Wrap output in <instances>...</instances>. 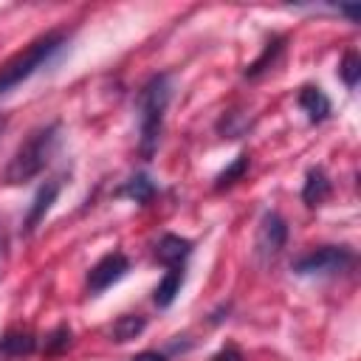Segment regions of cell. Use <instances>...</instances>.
Returning <instances> with one entry per match:
<instances>
[{
	"mask_svg": "<svg viewBox=\"0 0 361 361\" xmlns=\"http://www.w3.org/2000/svg\"><path fill=\"white\" fill-rule=\"evenodd\" d=\"M144 319L141 316H133V313H127V316H118L116 322H113V327H110V336H113V341H130V338H135L141 330H144Z\"/></svg>",
	"mask_w": 361,
	"mask_h": 361,
	"instance_id": "cell-15",
	"label": "cell"
},
{
	"mask_svg": "<svg viewBox=\"0 0 361 361\" xmlns=\"http://www.w3.org/2000/svg\"><path fill=\"white\" fill-rule=\"evenodd\" d=\"M282 48H285V39H282V37H271V39H268V45L262 48V54H259V56L245 68V76H248V79L262 76L271 65H276V59L282 56Z\"/></svg>",
	"mask_w": 361,
	"mask_h": 361,
	"instance_id": "cell-13",
	"label": "cell"
},
{
	"mask_svg": "<svg viewBox=\"0 0 361 361\" xmlns=\"http://www.w3.org/2000/svg\"><path fill=\"white\" fill-rule=\"evenodd\" d=\"M353 262H355L353 248H347V245H322V248L307 251L299 259H293V274H299V276H324V274L347 271Z\"/></svg>",
	"mask_w": 361,
	"mask_h": 361,
	"instance_id": "cell-4",
	"label": "cell"
},
{
	"mask_svg": "<svg viewBox=\"0 0 361 361\" xmlns=\"http://www.w3.org/2000/svg\"><path fill=\"white\" fill-rule=\"evenodd\" d=\"M3 127H6V116H0V133H3Z\"/></svg>",
	"mask_w": 361,
	"mask_h": 361,
	"instance_id": "cell-22",
	"label": "cell"
},
{
	"mask_svg": "<svg viewBox=\"0 0 361 361\" xmlns=\"http://www.w3.org/2000/svg\"><path fill=\"white\" fill-rule=\"evenodd\" d=\"M338 11L347 14L350 23H358V20H361V8H358V6H338Z\"/></svg>",
	"mask_w": 361,
	"mask_h": 361,
	"instance_id": "cell-20",
	"label": "cell"
},
{
	"mask_svg": "<svg viewBox=\"0 0 361 361\" xmlns=\"http://www.w3.org/2000/svg\"><path fill=\"white\" fill-rule=\"evenodd\" d=\"M0 251H3V237H0Z\"/></svg>",
	"mask_w": 361,
	"mask_h": 361,
	"instance_id": "cell-23",
	"label": "cell"
},
{
	"mask_svg": "<svg viewBox=\"0 0 361 361\" xmlns=\"http://www.w3.org/2000/svg\"><path fill=\"white\" fill-rule=\"evenodd\" d=\"M59 189H62V178H51V180H45V183L39 186V192L34 195L31 209H28V214H25V223H23V231H25V234H31V231L45 220V214L51 212V206H54Z\"/></svg>",
	"mask_w": 361,
	"mask_h": 361,
	"instance_id": "cell-7",
	"label": "cell"
},
{
	"mask_svg": "<svg viewBox=\"0 0 361 361\" xmlns=\"http://www.w3.org/2000/svg\"><path fill=\"white\" fill-rule=\"evenodd\" d=\"M333 192V183L327 178V172L322 166H313L307 169V178H305V186H302V200L307 206H322Z\"/></svg>",
	"mask_w": 361,
	"mask_h": 361,
	"instance_id": "cell-10",
	"label": "cell"
},
{
	"mask_svg": "<svg viewBox=\"0 0 361 361\" xmlns=\"http://www.w3.org/2000/svg\"><path fill=\"white\" fill-rule=\"evenodd\" d=\"M37 350V338L31 330H6L0 336V355L6 358H23Z\"/></svg>",
	"mask_w": 361,
	"mask_h": 361,
	"instance_id": "cell-12",
	"label": "cell"
},
{
	"mask_svg": "<svg viewBox=\"0 0 361 361\" xmlns=\"http://www.w3.org/2000/svg\"><path fill=\"white\" fill-rule=\"evenodd\" d=\"M155 183L147 178V175H133L121 189H118V195L121 197H130V200H135V203H141V206H147L152 197H155Z\"/></svg>",
	"mask_w": 361,
	"mask_h": 361,
	"instance_id": "cell-14",
	"label": "cell"
},
{
	"mask_svg": "<svg viewBox=\"0 0 361 361\" xmlns=\"http://www.w3.org/2000/svg\"><path fill=\"white\" fill-rule=\"evenodd\" d=\"M65 45H68V34L65 31H48L37 42H31L25 48V54L14 56L6 68H0V96L8 93L11 87H17L20 82H25L28 76H34L39 68H45Z\"/></svg>",
	"mask_w": 361,
	"mask_h": 361,
	"instance_id": "cell-3",
	"label": "cell"
},
{
	"mask_svg": "<svg viewBox=\"0 0 361 361\" xmlns=\"http://www.w3.org/2000/svg\"><path fill=\"white\" fill-rule=\"evenodd\" d=\"M127 271H130V259H127L121 251H110V254H104V257L87 271V290L96 296V293L107 290L110 285H116Z\"/></svg>",
	"mask_w": 361,
	"mask_h": 361,
	"instance_id": "cell-6",
	"label": "cell"
},
{
	"mask_svg": "<svg viewBox=\"0 0 361 361\" xmlns=\"http://www.w3.org/2000/svg\"><path fill=\"white\" fill-rule=\"evenodd\" d=\"M183 279H186V265L166 268V274L161 276V282L155 285V293H152L155 305H158V307H169V305L178 299V293H180V288H183Z\"/></svg>",
	"mask_w": 361,
	"mask_h": 361,
	"instance_id": "cell-11",
	"label": "cell"
},
{
	"mask_svg": "<svg viewBox=\"0 0 361 361\" xmlns=\"http://www.w3.org/2000/svg\"><path fill=\"white\" fill-rule=\"evenodd\" d=\"M65 347H71V327H56L51 336H48V341H45V353L48 355H56V353H62Z\"/></svg>",
	"mask_w": 361,
	"mask_h": 361,
	"instance_id": "cell-18",
	"label": "cell"
},
{
	"mask_svg": "<svg viewBox=\"0 0 361 361\" xmlns=\"http://www.w3.org/2000/svg\"><path fill=\"white\" fill-rule=\"evenodd\" d=\"M245 172H248V155L243 152V155H237V158H234V161H231V164H228V166L214 178V189H217V192H223V189L234 186Z\"/></svg>",
	"mask_w": 361,
	"mask_h": 361,
	"instance_id": "cell-16",
	"label": "cell"
},
{
	"mask_svg": "<svg viewBox=\"0 0 361 361\" xmlns=\"http://www.w3.org/2000/svg\"><path fill=\"white\" fill-rule=\"evenodd\" d=\"M59 138H62V124H59V121H51V124H45V127L34 130V133L28 135V141H23V144L17 147V152L11 155V161H8L6 172H3L6 183L17 186V183L34 180V178L48 166L51 155H54L56 147H59Z\"/></svg>",
	"mask_w": 361,
	"mask_h": 361,
	"instance_id": "cell-2",
	"label": "cell"
},
{
	"mask_svg": "<svg viewBox=\"0 0 361 361\" xmlns=\"http://www.w3.org/2000/svg\"><path fill=\"white\" fill-rule=\"evenodd\" d=\"M209 361H243V353L234 347V344H226L220 353H214Z\"/></svg>",
	"mask_w": 361,
	"mask_h": 361,
	"instance_id": "cell-19",
	"label": "cell"
},
{
	"mask_svg": "<svg viewBox=\"0 0 361 361\" xmlns=\"http://www.w3.org/2000/svg\"><path fill=\"white\" fill-rule=\"evenodd\" d=\"M338 76H341V82H344L350 90L358 85V79H361V56H358L355 51H347V54H344V59L338 62Z\"/></svg>",
	"mask_w": 361,
	"mask_h": 361,
	"instance_id": "cell-17",
	"label": "cell"
},
{
	"mask_svg": "<svg viewBox=\"0 0 361 361\" xmlns=\"http://www.w3.org/2000/svg\"><path fill=\"white\" fill-rule=\"evenodd\" d=\"M296 102H299V107L307 113V118H310L313 124H319V121L330 118V110H333V104H330V99H327V93H324L322 87H313V85L302 87Z\"/></svg>",
	"mask_w": 361,
	"mask_h": 361,
	"instance_id": "cell-9",
	"label": "cell"
},
{
	"mask_svg": "<svg viewBox=\"0 0 361 361\" xmlns=\"http://www.w3.org/2000/svg\"><path fill=\"white\" fill-rule=\"evenodd\" d=\"M169 99H172V76L169 73H155L138 90V152L144 161H149L158 149Z\"/></svg>",
	"mask_w": 361,
	"mask_h": 361,
	"instance_id": "cell-1",
	"label": "cell"
},
{
	"mask_svg": "<svg viewBox=\"0 0 361 361\" xmlns=\"http://www.w3.org/2000/svg\"><path fill=\"white\" fill-rule=\"evenodd\" d=\"M288 243V223L282 214L276 212H265L257 228V240H254V251L262 262H271L274 257H279V251Z\"/></svg>",
	"mask_w": 361,
	"mask_h": 361,
	"instance_id": "cell-5",
	"label": "cell"
},
{
	"mask_svg": "<svg viewBox=\"0 0 361 361\" xmlns=\"http://www.w3.org/2000/svg\"><path fill=\"white\" fill-rule=\"evenodd\" d=\"M133 361H166L161 353H155V350H147V353H138Z\"/></svg>",
	"mask_w": 361,
	"mask_h": 361,
	"instance_id": "cell-21",
	"label": "cell"
},
{
	"mask_svg": "<svg viewBox=\"0 0 361 361\" xmlns=\"http://www.w3.org/2000/svg\"><path fill=\"white\" fill-rule=\"evenodd\" d=\"M192 254V240L186 237H178V234H164L155 245V259L164 265V268H178V265H186Z\"/></svg>",
	"mask_w": 361,
	"mask_h": 361,
	"instance_id": "cell-8",
	"label": "cell"
}]
</instances>
